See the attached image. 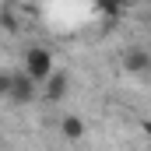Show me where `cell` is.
Returning <instances> with one entry per match:
<instances>
[{
	"instance_id": "cell-1",
	"label": "cell",
	"mask_w": 151,
	"mask_h": 151,
	"mask_svg": "<svg viewBox=\"0 0 151 151\" xmlns=\"http://www.w3.org/2000/svg\"><path fill=\"white\" fill-rule=\"evenodd\" d=\"M25 74L32 81H49L53 77V53L42 49V46H32L25 53Z\"/></svg>"
},
{
	"instance_id": "cell-2",
	"label": "cell",
	"mask_w": 151,
	"mask_h": 151,
	"mask_svg": "<svg viewBox=\"0 0 151 151\" xmlns=\"http://www.w3.org/2000/svg\"><path fill=\"white\" fill-rule=\"evenodd\" d=\"M35 84H39V81H32L28 74L14 77V81H11L7 99H11V102H18V106H25V102H32V99H35Z\"/></svg>"
},
{
	"instance_id": "cell-3",
	"label": "cell",
	"mask_w": 151,
	"mask_h": 151,
	"mask_svg": "<svg viewBox=\"0 0 151 151\" xmlns=\"http://www.w3.org/2000/svg\"><path fill=\"white\" fill-rule=\"evenodd\" d=\"M123 67H127L130 74H148V70H151V53H144V49H130V53L123 56Z\"/></svg>"
},
{
	"instance_id": "cell-4",
	"label": "cell",
	"mask_w": 151,
	"mask_h": 151,
	"mask_svg": "<svg viewBox=\"0 0 151 151\" xmlns=\"http://www.w3.org/2000/svg\"><path fill=\"white\" fill-rule=\"evenodd\" d=\"M60 134L67 141H84V119L81 116H63L60 119Z\"/></svg>"
},
{
	"instance_id": "cell-5",
	"label": "cell",
	"mask_w": 151,
	"mask_h": 151,
	"mask_svg": "<svg viewBox=\"0 0 151 151\" xmlns=\"http://www.w3.org/2000/svg\"><path fill=\"white\" fill-rule=\"evenodd\" d=\"M63 95H67V74L56 70V74L46 81V99H49V102H60Z\"/></svg>"
},
{
	"instance_id": "cell-6",
	"label": "cell",
	"mask_w": 151,
	"mask_h": 151,
	"mask_svg": "<svg viewBox=\"0 0 151 151\" xmlns=\"http://www.w3.org/2000/svg\"><path fill=\"white\" fill-rule=\"evenodd\" d=\"M99 11L102 14H116L119 11V0H99Z\"/></svg>"
},
{
	"instance_id": "cell-7",
	"label": "cell",
	"mask_w": 151,
	"mask_h": 151,
	"mask_svg": "<svg viewBox=\"0 0 151 151\" xmlns=\"http://www.w3.org/2000/svg\"><path fill=\"white\" fill-rule=\"evenodd\" d=\"M148 74H151V70H148Z\"/></svg>"
}]
</instances>
